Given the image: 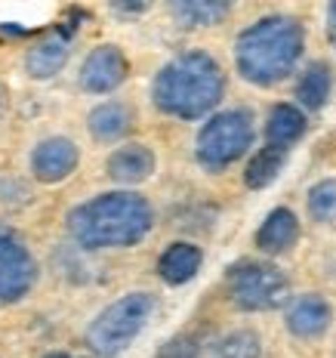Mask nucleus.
<instances>
[{
  "label": "nucleus",
  "instance_id": "nucleus-1",
  "mask_svg": "<svg viewBox=\"0 0 336 358\" xmlns=\"http://www.w3.org/2000/svg\"><path fill=\"white\" fill-rule=\"evenodd\" d=\"M152 204L136 192H108L68 213V232L87 250L130 248L152 232Z\"/></svg>",
  "mask_w": 336,
  "mask_h": 358
},
{
  "label": "nucleus",
  "instance_id": "nucleus-2",
  "mask_svg": "<svg viewBox=\"0 0 336 358\" xmlns=\"http://www.w3.org/2000/svg\"><path fill=\"white\" fill-rule=\"evenodd\" d=\"M302 25L290 16H268L238 37L235 62L244 80L256 87H272L284 80L302 56Z\"/></svg>",
  "mask_w": 336,
  "mask_h": 358
},
{
  "label": "nucleus",
  "instance_id": "nucleus-3",
  "mask_svg": "<svg viewBox=\"0 0 336 358\" xmlns=\"http://www.w3.org/2000/svg\"><path fill=\"white\" fill-rule=\"evenodd\" d=\"M222 90H226L222 69L213 62V56L195 50V53L179 56L161 69L158 80H154V106L163 115L191 121V117H200L216 108V102L222 99Z\"/></svg>",
  "mask_w": 336,
  "mask_h": 358
},
{
  "label": "nucleus",
  "instance_id": "nucleus-4",
  "mask_svg": "<svg viewBox=\"0 0 336 358\" xmlns=\"http://www.w3.org/2000/svg\"><path fill=\"white\" fill-rule=\"evenodd\" d=\"M152 312H154V296L145 294V290L121 296L108 309H102L93 318V324L87 327V346L99 358L121 355L139 337V331L152 318Z\"/></svg>",
  "mask_w": 336,
  "mask_h": 358
},
{
  "label": "nucleus",
  "instance_id": "nucleus-5",
  "mask_svg": "<svg viewBox=\"0 0 336 358\" xmlns=\"http://www.w3.org/2000/svg\"><path fill=\"white\" fill-rule=\"evenodd\" d=\"M253 145V117L244 108H231L210 117L198 133V161L207 170L235 164Z\"/></svg>",
  "mask_w": 336,
  "mask_h": 358
},
{
  "label": "nucleus",
  "instance_id": "nucleus-6",
  "mask_svg": "<svg viewBox=\"0 0 336 358\" xmlns=\"http://www.w3.org/2000/svg\"><path fill=\"white\" fill-rule=\"evenodd\" d=\"M228 290L238 309L268 312L278 309L290 294V281L278 266L268 263H241L228 272Z\"/></svg>",
  "mask_w": 336,
  "mask_h": 358
},
{
  "label": "nucleus",
  "instance_id": "nucleus-7",
  "mask_svg": "<svg viewBox=\"0 0 336 358\" xmlns=\"http://www.w3.org/2000/svg\"><path fill=\"white\" fill-rule=\"evenodd\" d=\"M34 278H37L34 257L16 235L0 229V306L22 300L31 290Z\"/></svg>",
  "mask_w": 336,
  "mask_h": 358
},
{
  "label": "nucleus",
  "instance_id": "nucleus-8",
  "mask_svg": "<svg viewBox=\"0 0 336 358\" xmlns=\"http://www.w3.org/2000/svg\"><path fill=\"white\" fill-rule=\"evenodd\" d=\"M130 65L117 47H96L80 65V87L87 93H111L126 80Z\"/></svg>",
  "mask_w": 336,
  "mask_h": 358
},
{
  "label": "nucleus",
  "instance_id": "nucleus-9",
  "mask_svg": "<svg viewBox=\"0 0 336 358\" xmlns=\"http://www.w3.org/2000/svg\"><path fill=\"white\" fill-rule=\"evenodd\" d=\"M78 161H80L78 145L65 136H53V139H43V143L34 148L31 173H34V179H41V182H62L65 176L74 173Z\"/></svg>",
  "mask_w": 336,
  "mask_h": 358
},
{
  "label": "nucleus",
  "instance_id": "nucleus-10",
  "mask_svg": "<svg viewBox=\"0 0 336 358\" xmlns=\"http://www.w3.org/2000/svg\"><path fill=\"white\" fill-rule=\"evenodd\" d=\"M330 315L333 312L324 296H318V294L296 296L287 309V331L300 340H315L330 327Z\"/></svg>",
  "mask_w": 336,
  "mask_h": 358
},
{
  "label": "nucleus",
  "instance_id": "nucleus-11",
  "mask_svg": "<svg viewBox=\"0 0 336 358\" xmlns=\"http://www.w3.org/2000/svg\"><path fill=\"white\" fill-rule=\"evenodd\" d=\"M152 173H154V155H152V148H145L139 143L117 148L108 158V176L121 185H136Z\"/></svg>",
  "mask_w": 336,
  "mask_h": 358
},
{
  "label": "nucleus",
  "instance_id": "nucleus-12",
  "mask_svg": "<svg viewBox=\"0 0 336 358\" xmlns=\"http://www.w3.org/2000/svg\"><path fill=\"white\" fill-rule=\"evenodd\" d=\"M300 238V220L287 210V207H278L265 216V222L256 232V248L263 253H284L290 250Z\"/></svg>",
  "mask_w": 336,
  "mask_h": 358
},
{
  "label": "nucleus",
  "instance_id": "nucleus-13",
  "mask_svg": "<svg viewBox=\"0 0 336 358\" xmlns=\"http://www.w3.org/2000/svg\"><path fill=\"white\" fill-rule=\"evenodd\" d=\"M87 127L96 143H115V139L126 136V130L133 127V111L124 102H105V106L89 111Z\"/></svg>",
  "mask_w": 336,
  "mask_h": 358
},
{
  "label": "nucleus",
  "instance_id": "nucleus-14",
  "mask_svg": "<svg viewBox=\"0 0 336 358\" xmlns=\"http://www.w3.org/2000/svg\"><path fill=\"white\" fill-rule=\"evenodd\" d=\"M200 259H204L200 257V248L179 241L163 250V257L158 259V272L167 285H185V281H191L198 275Z\"/></svg>",
  "mask_w": 336,
  "mask_h": 358
},
{
  "label": "nucleus",
  "instance_id": "nucleus-15",
  "mask_svg": "<svg viewBox=\"0 0 336 358\" xmlns=\"http://www.w3.org/2000/svg\"><path fill=\"white\" fill-rule=\"evenodd\" d=\"M235 0H170L173 16L189 28H210L231 13Z\"/></svg>",
  "mask_w": 336,
  "mask_h": 358
},
{
  "label": "nucleus",
  "instance_id": "nucleus-16",
  "mask_svg": "<svg viewBox=\"0 0 336 358\" xmlns=\"http://www.w3.org/2000/svg\"><path fill=\"white\" fill-rule=\"evenodd\" d=\"M305 133V115L296 106H275L272 115H268V124H265V136L272 145H293Z\"/></svg>",
  "mask_w": 336,
  "mask_h": 358
},
{
  "label": "nucleus",
  "instance_id": "nucleus-17",
  "mask_svg": "<svg viewBox=\"0 0 336 358\" xmlns=\"http://www.w3.org/2000/svg\"><path fill=\"white\" fill-rule=\"evenodd\" d=\"M65 62H68V47H65V41L50 37V41L37 43L31 53H28L25 69L34 80H47V78H53V74L62 71Z\"/></svg>",
  "mask_w": 336,
  "mask_h": 358
},
{
  "label": "nucleus",
  "instance_id": "nucleus-18",
  "mask_svg": "<svg viewBox=\"0 0 336 358\" xmlns=\"http://www.w3.org/2000/svg\"><path fill=\"white\" fill-rule=\"evenodd\" d=\"M330 84H333L330 65L312 62L309 69H305V74H302L300 87H296V99H300V106L309 108V111H318L327 102V96H330Z\"/></svg>",
  "mask_w": 336,
  "mask_h": 358
},
{
  "label": "nucleus",
  "instance_id": "nucleus-19",
  "mask_svg": "<svg viewBox=\"0 0 336 358\" xmlns=\"http://www.w3.org/2000/svg\"><path fill=\"white\" fill-rule=\"evenodd\" d=\"M284 161H287V148L284 145H272L268 143L265 148H259L256 158L247 164V173H244V182L250 189H265L268 182H275V176L281 173Z\"/></svg>",
  "mask_w": 336,
  "mask_h": 358
},
{
  "label": "nucleus",
  "instance_id": "nucleus-20",
  "mask_svg": "<svg viewBox=\"0 0 336 358\" xmlns=\"http://www.w3.org/2000/svg\"><path fill=\"white\" fill-rule=\"evenodd\" d=\"M213 358H263V346L253 331H235L216 343Z\"/></svg>",
  "mask_w": 336,
  "mask_h": 358
},
{
  "label": "nucleus",
  "instance_id": "nucleus-21",
  "mask_svg": "<svg viewBox=\"0 0 336 358\" xmlns=\"http://www.w3.org/2000/svg\"><path fill=\"white\" fill-rule=\"evenodd\" d=\"M309 213L318 222H336V179H321L309 192Z\"/></svg>",
  "mask_w": 336,
  "mask_h": 358
},
{
  "label": "nucleus",
  "instance_id": "nucleus-22",
  "mask_svg": "<svg viewBox=\"0 0 336 358\" xmlns=\"http://www.w3.org/2000/svg\"><path fill=\"white\" fill-rule=\"evenodd\" d=\"M158 358H200V349L191 337H173L158 352Z\"/></svg>",
  "mask_w": 336,
  "mask_h": 358
},
{
  "label": "nucleus",
  "instance_id": "nucleus-23",
  "mask_svg": "<svg viewBox=\"0 0 336 358\" xmlns=\"http://www.w3.org/2000/svg\"><path fill=\"white\" fill-rule=\"evenodd\" d=\"M152 3L154 0H111V6H115L121 16H139V13H145Z\"/></svg>",
  "mask_w": 336,
  "mask_h": 358
},
{
  "label": "nucleus",
  "instance_id": "nucleus-24",
  "mask_svg": "<svg viewBox=\"0 0 336 358\" xmlns=\"http://www.w3.org/2000/svg\"><path fill=\"white\" fill-rule=\"evenodd\" d=\"M327 37L336 47V0H330V6H327Z\"/></svg>",
  "mask_w": 336,
  "mask_h": 358
},
{
  "label": "nucleus",
  "instance_id": "nucleus-25",
  "mask_svg": "<svg viewBox=\"0 0 336 358\" xmlns=\"http://www.w3.org/2000/svg\"><path fill=\"white\" fill-rule=\"evenodd\" d=\"M3 106H6V90L0 87V111H3Z\"/></svg>",
  "mask_w": 336,
  "mask_h": 358
},
{
  "label": "nucleus",
  "instance_id": "nucleus-26",
  "mask_svg": "<svg viewBox=\"0 0 336 358\" xmlns=\"http://www.w3.org/2000/svg\"><path fill=\"white\" fill-rule=\"evenodd\" d=\"M47 358H68V355H62V352H53V355H47Z\"/></svg>",
  "mask_w": 336,
  "mask_h": 358
}]
</instances>
